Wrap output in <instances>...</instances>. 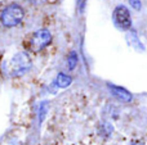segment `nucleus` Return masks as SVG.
<instances>
[{
    "label": "nucleus",
    "instance_id": "f257e3e1",
    "mask_svg": "<svg viewBox=\"0 0 147 145\" xmlns=\"http://www.w3.org/2000/svg\"><path fill=\"white\" fill-rule=\"evenodd\" d=\"M23 17H25L23 8L18 4H10L3 9L1 14H0V21H1L3 26L10 28L20 25L22 22Z\"/></svg>",
    "mask_w": 147,
    "mask_h": 145
},
{
    "label": "nucleus",
    "instance_id": "f03ea898",
    "mask_svg": "<svg viewBox=\"0 0 147 145\" xmlns=\"http://www.w3.org/2000/svg\"><path fill=\"white\" fill-rule=\"evenodd\" d=\"M31 68V59L28 54L17 53L8 64V73L12 77H18L25 74Z\"/></svg>",
    "mask_w": 147,
    "mask_h": 145
},
{
    "label": "nucleus",
    "instance_id": "7ed1b4c3",
    "mask_svg": "<svg viewBox=\"0 0 147 145\" xmlns=\"http://www.w3.org/2000/svg\"><path fill=\"white\" fill-rule=\"evenodd\" d=\"M112 19L117 28L123 31H128L132 27V17H130V12L125 5H117L114 9L112 13Z\"/></svg>",
    "mask_w": 147,
    "mask_h": 145
},
{
    "label": "nucleus",
    "instance_id": "20e7f679",
    "mask_svg": "<svg viewBox=\"0 0 147 145\" xmlns=\"http://www.w3.org/2000/svg\"><path fill=\"white\" fill-rule=\"evenodd\" d=\"M51 41H52V33L45 28H41V30L35 31L32 33V36H31L30 49L32 51H40L44 48H47L51 44Z\"/></svg>",
    "mask_w": 147,
    "mask_h": 145
},
{
    "label": "nucleus",
    "instance_id": "39448f33",
    "mask_svg": "<svg viewBox=\"0 0 147 145\" xmlns=\"http://www.w3.org/2000/svg\"><path fill=\"white\" fill-rule=\"evenodd\" d=\"M109 89H110V91H111L119 100H121V102H124V103L132 102L133 95L130 94L127 89H124V87L116 86V85H109Z\"/></svg>",
    "mask_w": 147,
    "mask_h": 145
},
{
    "label": "nucleus",
    "instance_id": "423d86ee",
    "mask_svg": "<svg viewBox=\"0 0 147 145\" xmlns=\"http://www.w3.org/2000/svg\"><path fill=\"white\" fill-rule=\"evenodd\" d=\"M72 82V78L66 73H58L54 80V84H56L57 87L59 89H65V87H69Z\"/></svg>",
    "mask_w": 147,
    "mask_h": 145
},
{
    "label": "nucleus",
    "instance_id": "0eeeda50",
    "mask_svg": "<svg viewBox=\"0 0 147 145\" xmlns=\"http://www.w3.org/2000/svg\"><path fill=\"white\" fill-rule=\"evenodd\" d=\"M112 126L110 125L109 122H105V123H102V126H101V128H99V134H101L102 136H105V138H109L110 135L112 134Z\"/></svg>",
    "mask_w": 147,
    "mask_h": 145
},
{
    "label": "nucleus",
    "instance_id": "6e6552de",
    "mask_svg": "<svg viewBox=\"0 0 147 145\" xmlns=\"http://www.w3.org/2000/svg\"><path fill=\"white\" fill-rule=\"evenodd\" d=\"M76 64H78V54H76L75 51H71L69 55V59H67V68H69L70 71H72L76 67Z\"/></svg>",
    "mask_w": 147,
    "mask_h": 145
},
{
    "label": "nucleus",
    "instance_id": "1a4fd4ad",
    "mask_svg": "<svg viewBox=\"0 0 147 145\" xmlns=\"http://www.w3.org/2000/svg\"><path fill=\"white\" fill-rule=\"evenodd\" d=\"M128 3H129V5L133 9H136V10L142 9V3H141V0H128Z\"/></svg>",
    "mask_w": 147,
    "mask_h": 145
},
{
    "label": "nucleus",
    "instance_id": "9d476101",
    "mask_svg": "<svg viewBox=\"0 0 147 145\" xmlns=\"http://www.w3.org/2000/svg\"><path fill=\"white\" fill-rule=\"evenodd\" d=\"M48 107H49V104L47 102H44V103H41V104H40V108H39V109H40V121L44 120V116H45Z\"/></svg>",
    "mask_w": 147,
    "mask_h": 145
},
{
    "label": "nucleus",
    "instance_id": "9b49d317",
    "mask_svg": "<svg viewBox=\"0 0 147 145\" xmlns=\"http://www.w3.org/2000/svg\"><path fill=\"white\" fill-rule=\"evenodd\" d=\"M129 145H142V144H141V143H136V141H134V143H132V144H129Z\"/></svg>",
    "mask_w": 147,
    "mask_h": 145
},
{
    "label": "nucleus",
    "instance_id": "f8f14e48",
    "mask_svg": "<svg viewBox=\"0 0 147 145\" xmlns=\"http://www.w3.org/2000/svg\"><path fill=\"white\" fill-rule=\"evenodd\" d=\"M32 1H35V3H39V1H41V0H32Z\"/></svg>",
    "mask_w": 147,
    "mask_h": 145
}]
</instances>
